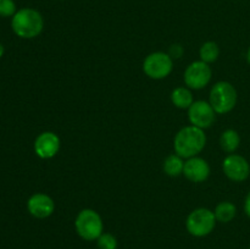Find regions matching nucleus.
<instances>
[{"label": "nucleus", "mask_w": 250, "mask_h": 249, "mask_svg": "<svg viewBox=\"0 0 250 249\" xmlns=\"http://www.w3.org/2000/svg\"><path fill=\"white\" fill-rule=\"evenodd\" d=\"M11 27L17 37L32 39L38 37L44 28V20L41 12L31 7H23L12 16Z\"/></svg>", "instance_id": "nucleus-2"}, {"label": "nucleus", "mask_w": 250, "mask_h": 249, "mask_svg": "<svg viewBox=\"0 0 250 249\" xmlns=\"http://www.w3.org/2000/svg\"><path fill=\"white\" fill-rule=\"evenodd\" d=\"M5 53V49H4V45H2L1 43H0V59L2 58V55H4Z\"/></svg>", "instance_id": "nucleus-22"}, {"label": "nucleus", "mask_w": 250, "mask_h": 249, "mask_svg": "<svg viewBox=\"0 0 250 249\" xmlns=\"http://www.w3.org/2000/svg\"><path fill=\"white\" fill-rule=\"evenodd\" d=\"M200 60L207 63H211L217 60L220 55V48L215 42H207L200 46Z\"/></svg>", "instance_id": "nucleus-17"}, {"label": "nucleus", "mask_w": 250, "mask_h": 249, "mask_svg": "<svg viewBox=\"0 0 250 249\" xmlns=\"http://www.w3.org/2000/svg\"><path fill=\"white\" fill-rule=\"evenodd\" d=\"M215 110L210 105V103L204 100H198L194 102L188 109V119L192 126L198 128H209L215 121Z\"/></svg>", "instance_id": "nucleus-8"}, {"label": "nucleus", "mask_w": 250, "mask_h": 249, "mask_svg": "<svg viewBox=\"0 0 250 249\" xmlns=\"http://www.w3.org/2000/svg\"><path fill=\"white\" fill-rule=\"evenodd\" d=\"M183 175L194 183L204 182L210 175V166L204 159L194 156V158L188 159L185 163Z\"/></svg>", "instance_id": "nucleus-12"}, {"label": "nucleus", "mask_w": 250, "mask_h": 249, "mask_svg": "<svg viewBox=\"0 0 250 249\" xmlns=\"http://www.w3.org/2000/svg\"><path fill=\"white\" fill-rule=\"evenodd\" d=\"M27 209L32 216L37 219H46L55 210V203L44 193H36L27 202Z\"/></svg>", "instance_id": "nucleus-11"}, {"label": "nucleus", "mask_w": 250, "mask_h": 249, "mask_svg": "<svg viewBox=\"0 0 250 249\" xmlns=\"http://www.w3.org/2000/svg\"><path fill=\"white\" fill-rule=\"evenodd\" d=\"M222 168L225 175L234 182H243L250 175V166L247 159L237 154L226 156L222 163Z\"/></svg>", "instance_id": "nucleus-9"}, {"label": "nucleus", "mask_w": 250, "mask_h": 249, "mask_svg": "<svg viewBox=\"0 0 250 249\" xmlns=\"http://www.w3.org/2000/svg\"><path fill=\"white\" fill-rule=\"evenodd\" d=\"M212 71L209 63L204 61H194L185 71V83L188 88L194 90L203 89L209 84L211 80Z\"/></svg>", "instance_id": "nucleus-7"}, {"label": "nucleus", "mask_w": 250, "mask_h": 249, "mask_svg": "<svg viewBox=\"0 0 250 249\" xmlns=\"http://www.w3.org/2000/svg\"><path fill=\"white\" fill-rule=\"evenodd\" d=\"M210 105L216 114H227L232 111L237 103V90L226 81L217 82L210 90Z\"/></svg>", "instance_id": "nucleus-3"}, {"label": "nucleus", "mask_w": 250, "mask_h": 249, "mask_svg": "<svg viewBox=\"0 0 250 249\" xmlns=\"http://www.w3.org/2000/svg\"><path fill=\"white\" fill-rule=\"evenodd\" d=\"M98 248L99 249H116L117 241L111 233H102V236L97 239Z\"/></svg>", "instance_id": "nucleus-18"}, {"label": "nucleus", "mask_w": 250, "mask_h": 249, "mask_svg": "<svg viewBox=\"0 0 250 249\" xmlns=\"http://www.w3.org/2000/svg\"><path fill=\"white\" fill-rule=\"evenodd\" d=\"M173 68V61L168 54L155 51L149 54L143 62V71L151 80L166 78Z\"/></svg>", "instance_id": "nucleus-6"}, {"label": "nucleus", "mask_w": 250, "mask_h": 249, "mask_svg": "<svg viewBox=\"0 0 250 249\" xmlns=\"http://www.w3.org/2000/svg\"><path fill=\"white\" fill-rule=\"evenodd\" d=\"M220 144L226 153H233L238 149L239 144H241V137H239L238 132L234 131V129H226L221 134Z\"/></svg>", "instance_id": "nucleus-15"}, {"label": "nucleus", "mask_w": 250, "mask_h": 249, "mask_svg": "<svg viewBox=\"0 0 250 249\" xmlns=\"http://www.w3.org/2000/svg\"><path fill=\"white\" fill-rule=\"evenodd\" d=\"M17 12L14 0H0V16L10 17Z\"/></svg>", "instance_id": "nucleus-19"}, {"label": "nucleus", "mask_w": 250, "mask_h": 249, "mask_svg": "<svg viewBox=\"0 0 250 249\" xmlns=\"http://www.w3.org/2000/svg\"><path fill=\"white\" fill-rule=\"evenodd\" d=\"M247 60H248V62H249V65H250V46H249V49H248V53H247Z\"/></svg>", "instance_id": "nucleus-23"}, {"label": "nucleus", "mask_w": 250, "mask_h": 249, "mask_svg": "<svg viewBox=\"0 0 250 249\" xmlns=\"http://www.w3.org/2000/svg\"><path fill=\"white\" fill-rule=\"evenodd\" d=\"M60 149V138L54 132L46 131L39 134L34 142V151L41 159H51Z\"/></svg>", "instance_id": "nucleus-10"}, {"label": "nucleus", "mask_w": 250, "mask_h": 249, "mask_svg": "<svg viewBox=\"0 0 250 249\" xmlns=\"http://www.w3.org/2000/svg\"><path fill=\"white\" fill-rule=\"evenodd\" d=\"M76 231L85 241H97L103 233V220L93 209H83L75 221Z\"/></svg>", "instance_id": "nucleus-4"}, {"label": "nucleus", "mask_w": 250, "mask_h": 249, "mask_svg": "<svg viewBox=\"0 0 250 249\" xmlns=\"http://www.w3.org/2000/svg\"><path fill=\"white\" fill-rule=\"evenodd\" d=\"M182 53H183L182 46H181L180 44H173V45H171L170 51H168V55H170L171 58L178 59L181 55H182Z\"/></svg>", "instance_id": "nucleus-20"}, {"label": "nucleus", "mask_w": 250, "mask_h": 249, "mask_svg": "<svg viewBox=\"0 0 250 249\" xmlns=\"http://www.w3.org/2000/svg\"><path fill=\"white\" fill-rule=\"evenodd\" d=\"M216 225V217L211 210L207 208L195 209L188 215L186 227L194 237H205L211 233Z\"/></svg>", "instance_id": "nucleus-5"}, {"label": "nucleus", "mask_w": 250, "mask_h": 249, "mask_svg": "<svg viewBox=\"0 0 250 249\" xmlns=\"http://www.w3.org/2000/svg\"><path fill=\"white\" fill-rule=\"evenodd\" d=\"M183 168H185V161L177 154L168 155L164 161V171L170 177H178L182 175Z\"/></svg>", "instance_id": "nucleus-14"}, {"label": "nucleus", "mask_w": 250, "mask_h": 249, "mask_svg": "<svg viewBox=\"0 0 250 249\" xmlns=\"http://www.w3.org/2000/svg\"><path fill=\"white\" fill-rule=\"evenodd\" d=\"M205 144H207V136L204 129L195 126L183 127L177 132L173 141L176 154L183 159L194 158L204 149Z\"/></svg>", "instance_id": "nucleus-1"}, {"label": "nucleus", "mask_w": 250, "mask_h": 249, "mask_svg": "<svg viewBox=\"0 0 250 249\" xmlns=\"http://www.w3.org/2000/svg\"><path fill=\"white\" fill-rule=\"evenodd\" d=\"M244 211H246V214L250 217V192L248 193V195H247L246 202H244Z\"/></svg>", "instance_id": "nucleus-21"}, {"label": "nucleus", "mask_w": 250, "mask_h": 249, "mask_svg": "<svg viewBox=\"0 0 250 249\" xmlns=\"http://www.w3.org/2000/svg\"><path fill=\"white\" fill-rule=\"evenodd\" d=\"M171 100H172V104L178 109H189L190 105L194 103L192 92L185 87H178L173 89L171 93Z\"/></svg>", "instance_id": "nucleus-13"}, {"label": "nucleus", "mask_w": 250, "mask_h": 249, "mask_svg": "<svg viewBox=\"0 0 250 249\" xmlns=\"http://www.w3.org/2000/svg\"><path fill=\"white\" fill-rule=\"evenodd\" d=\"M249 249H250V247H249Z\"/></svg>", "instance_id": "nucleus-24"}, {"label": "nucleus", "mask_w": 250, "mask_h": 249, "mask_svg": "<svg viewBox=\"0 0 250 249\" xmlns=\"http://www.w3.org/2000/svg\"><path fill=\"white\" fill-rule=\"evenodd\" d=\"M237 208L236 205L232 204L231 202H222L220 204H217V207L215 208V217H216L217 221L224 222V224H227V222L232 221L236 216Z\"/></svg>", "instance_id": "nucleus-16"}]
</instances>
